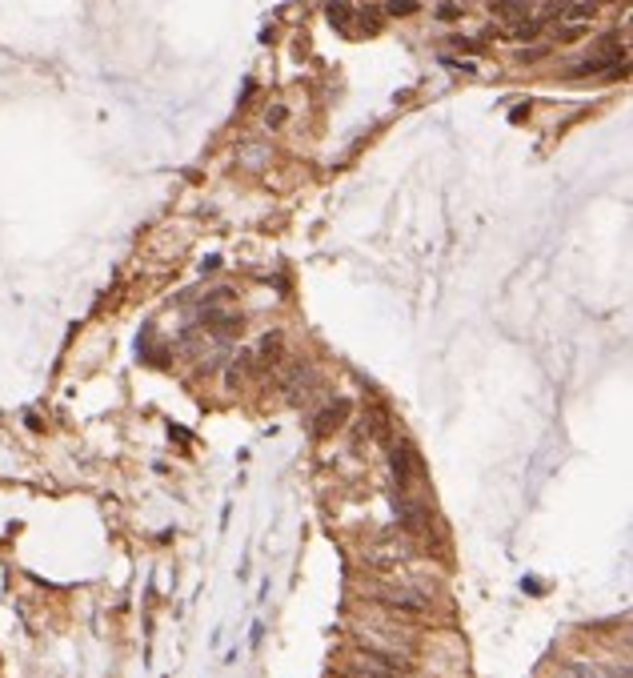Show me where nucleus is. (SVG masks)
<instances>
[{"label": "nucleus", "instance_id": "obj_1", "mask_svg": "<svg viewBox=\"0 0 633 678\" xmlns=\"http://www.w3.org/2000/svg\"><path fill=\"white\" fill-rule=\"evenodd\" d=\"M393 514H397V522L405 526V534H425V530H430V514H425V506L417 498H409L405 490L393 498Z\"/></svg>", "mask_w": 633, "mask_h": 678}, {"label": "nucleus", "instance_id": "obj_2", "mask_svg": "<svg viewBox=\"0 0 633 678\" xmlns=\"http://www.w3.org/2000/svg\"><path fill=\"white\" fill-rule=\"evenodd\" d=\"M389 462H393V482H397V490H409V486H413V478H417V454H413V445L397 442L393 454H389Z\"/></svg>", "mask_w": 633, "mask_h": 678}, {"label": "nucleus", "instance_id": "obj_3", "mask_svg": "<svg viewBox=\"0 0 633 678\" xmlns=\"http://www.w3.org/2000/svg\"><path fill=\"white\" fill-rule=\"evenodd\" d=\"M385 602L389 610H397V615H409V618H421L425 610H430V598H421V594H385Z\"/></svg>", "mask_w": 633, "mask_h": 678}, {"label": "nucleus", "instance_id": "obj_4", "mask_svg": "<svg viewBox=\"0 0 633 678\" xmlns=\"http://www.w3.org/2000/svg\"><path fill=\"white\" fill-rule=\"evenodd\" d=\"M345 417H349V402H329V406L321 410V417H316V434L325 438V434L337 430V425L345 422Z\"/></svg>", "mask_w": 633, "mask_h": 678}, {"label": "nucleus", "instance_id": "obj_5", "mask_svg": "<svg viewBox=\"0 0 633 678\" xmlns=\"http://www.w3.org/2000/svg\"><path fill=\"white\" fill-rule=\"evenodd\" d=\"M281 382H285V389H288V397H297V394H305V389L313 386V369H309V366H288Z\"/></svg>", "mask_w": 633, "mask_h": 678}, {"label": "nucleus", "instance_id": "obj_6", "mask_svg": "<svg viewBox=\"0 0 633 678\" xmlns=\"http://www.w3.org/2000/svg\"><path fill=\"white\" fill-rule=\"evenodd\" d=\"M281 349H285V338H281V329H273V333L260 338L257 354H260V361H277V358H281Z\"/></svg>", "mask_w": 633, "mask_h": 678}, {"label": "nucleus", "instance_id": "obj_7", "mask_svg": "<svg viewBox=\"0 0 633 678\" xmlns=\"http://www.w3.org/2000/svg\"><path fill=\"white\" fill-rule=\"evenodd\" d=\"M493 16H505V21H525V5H521V0H493Z\"/></svg>", "mask_w": 633, "mask_h": 678}, {"label": "nucleus", "instance_id": "obj_8", "mask_svg": "<svg viewBox=\"0 0 633 678\" xmlns=\"http://www.w3.org/2000/svg\"><path fill=\"white\" fill-rule=\"evenodd\" d=\"M325 16H329V24H337V29H349V16H353V8L345 5V0H333V5L325 8Z\"/></svg>", "mask_w": 633, "mask_h": 678}, {"label": "nucleus", "instance_id": "obj_9", "mask_svg": "<svg viewBox=\"0 0 633 678\" xmlns=\"http://www.w3.org/2000/svg\"><path fill=\"white\" fill-rule=\"evenodd\" d=\"M417 13V0H389L385 16H413Z\"/></svg>", "mask_w": 633, "mask_h": 678}, {"label": "nucleus", "instance_id": "obj_10", "mask_svg": "<svg viewBox=\"0 0 633 678\" xmlns=\"http://www.w3.org/2000/svg\"><path fill=\"white\" fill-rule=\"evenodd\" d=\"M537 29H542V21H521V24H514V29H509V33H514L517 41H525V36H534Z\"/></svg>", "mask_w": 633, "mask_h": 678}, {"label": "nucleus", "instance_id": "obj_11", "mask_svg": "<svg viewBox=\"0 0 633 678\" xmlns=\"http://www.w3.org/2000/svg\"><path fill=\"white\" fill-rule=\"evenodd\" d=\"M285 117H288V113H285V105H273V109L265 113V125H269V129H281V125H285Z\"/></svg>", "mask_w": 633, "mask_h": 678}, {"label": "nucleus", "instance_id": "obj_12", "mask_svg": "<svg viewBox=\"0 0 633 678\" xmlns=\"http://www.w3.org/2000/svg\"><path fill=\"white\" fill-rule=\"evenodd\" d=\"M361 678H409V674H389V671H373V666H365L361 663V671H357Z\"/></svg>", "mask_w": 633, "mask_h": 678}, {"label": "nucleus", "instance_id": "obj_13", "mask_svg": "<svg viewBox=\"0 0 633 678\" xmlns=\"http://www.w3.org/2000/svg\"><path fill=\"white\" fill-rule=\"evenodd\" d=\"M437 16H441V21H458L461 8L458 5H441V8H437Z\"/></svg>", "mask_w": 633, "mask_h": 678}]
</instances>
